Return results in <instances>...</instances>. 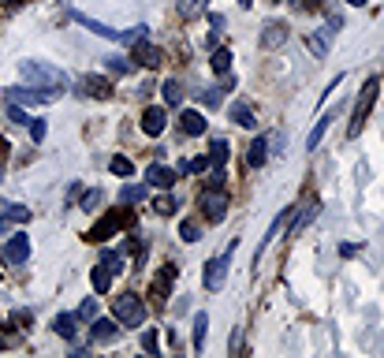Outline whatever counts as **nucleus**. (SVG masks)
Masks as SVG:
<instances>
[{
    "label": "nucleus",
    "instance_id": "obj_26",
    "mask_svg": "<svg viewBox=\"0 0 384 358\" xmlns=\"http://www.w3.org/2000/svg\"><path fill=\"white\" fill-rule=\"evenodd\" d=\"M206 329H209V314L198 310V317H194V351L206 347Z\"/></svg>",
    "mask_w": 384,
    "mask_h": 358
},
{
    "label": "nucleus",
    "instance_id": "obj_22",
    "mask_svg": "<svg viewBox=\"0 0 384 358\" xmlns=\"http://www.w3.org/2000/svg\"><path fill=\"white\" fill-rule=\"evenodd\" d=\"M228 116L236 120L239 127H246V131H254V127H258V120H254V112H250V105H246V101L231 105V112H228Z\"/></svg>",
    "mask_w": 384,
    "mask_h": 358
},
{
    "label": "nucleus",
    "instance_id": "obj_35",
    "mask_svg": "<svg viewBox=\"0 0 384 358\" xmlns=\"http://www.w3.org/2000/svg\"><path fill=\"white\" fill-rule=\"evenodd\" d=\"M105 68H108V71H116V75H131V63H127L123 56H108V60H105Z\"/></svg>",
    "mask_w": 384,
    "mask_h": 358
},
{
    "label": "nucleus",
    "instance_id": "obj_39",
    "mask_svg": "<svg viewBox=\"0 0 384 358\" xmlns=\"http://www.w3.org/2000/svg\"><path fill=\"white\" fill-rule=\"evenodd\" d=\"M97 202H101V190H86V198H82V209H86V213H94Z\"/></svg>",
    "mask_w": 384,
    "mask_h": 358
},
{
    "label": "nucleus",
    "instance_id": "obj_24",
    "mask_svg": "<svg viewBox=\"0 0 384 358\" xmlns=\"http://www.w3.org/2000/svg\"><path fill=\"white\" fill-rule=\"evenodd\" d=\"M146 194H149V187H142V183H127V187L120 190V202H123V205H135V202H146Z\"/></svg>",
    "mask_w": 384,
    "mask_h": 358
},
{
    "label": "nucleus",
    "instance_id": "obj_9",
    "mask_svg": "<svg viewBox=\"0 0 384 358\" xmlns=\"http://www.w3.org/2000/svg\"><path fill=\"white\" fill-rule=\"evenodd\" d=\"M336 34H340V15H332L321 34H310V53H313L317 60L328 56V45H332V38H336Z\"/></svg>",
    "mask_w": 384,
    "mask_h": 358
},
{
    "label": "nucleus",
    "instance_id": "obj_28",
    "mask_svg": "<svg viewBox=\"0 0 384 358\" xmlns=\"http://www.w3.org/2000/svg\"><path fill=\"white\" fill-rule=\"evenodd\" d=\"M176 8H179L183 19H194V15L206 11V0H176Z\"/></svg>",
    "mask_w": 384,
    "mask_h": 358
},
{
    "label": "nucleus",
    "instance_id": "obj_7",
    "mask_svg": "<svg viewBox=\"0 0 384 358\" xmlns=\"http://www.w3.org/2000/svg\"><path fill=\"white\" fill-rule=\"evenodd\" d=\"M198 202H202V209H206L209 220H224V213H228V190L224 187H206Z\"/></svg>",
    "mask_w": 384,
    "mask_h": 358
},
{
    "label": "nucleus",
    "instance_id": "obj_29",
    "mask_svg": "<svg viewBox=\"0 0 384 358\" xmlns=\"http://www.w3.org/2000/svg\"><path fill=\"white\" fill-rule=\"evenodd\" d=\"M213 71L216 75H228L231 71V48H216V53H213Z\"/></svg>",
    "mask_w": 384,
    "mask_h": 358
},
{
    "label": "nucleus",
    "instance_id": "obj_10",
    "mask_svg": "<svg viewBox=\"0 0 384 358\" xmlns=\"http://www.w3.org/2000/svg\"><path fill=\"white\" fill-rule=\"evenodd\" d=\"M79 90L86 97H97V101H108L112 97V83L105 75H79Z\"/></svg>",
    "mask_w": 384,
    "mask_h": 358
},
{
    "label": "nucleus",
    "instance_id": "obj_13",
    "mask_svg": "<svg viewBox=\"0 0 384 358\" xmlns=\"http://www.w3.org/2000/svg\"><path fill=\"white\" fill-rule=\"evenodd\" d=\"M280 45H288V23L269 19L261 30V48H280Z\"/></svg>",
    "mask_w": 384,
    "mask_h": 358
},
{
    "label": "nucleus",
    "instance_id": "obj_19",
    "mask_svg": "<svg viewBox=\"0 0 384 358\" xmlns=\"http://www.w3.org/2000/svg\"><path fill=\"white\" fill-rule=\"evenodd\" d=\"M228 138H213V145H209V165H213V172H224V165H228Z\"/></svg>",
    "mask_w": 384,
    "mask_h": 358
},
{
    "label": "nucleus",
    "instance_id": "obj_46",
    "mask_svg": "<svg viewBox=\"0 0 384 358\" xmlns=\"http://www.w3.org/2000/svg\"><path fill=\"white\" fill-rule=\"evenodd\" d=\"M347 4H350V8H365V0H347Z\"/></svg>",
    "mask_w": 384,
    "mask_h": 358
},
{
    "label": "nucleus",
    "instance_id": "obj_42",
    "mask_svg": "<svg viewBox=\"0 0 384 358\" xmlns=\"http://www.w3.org/2000/svg\"><path fill=\"white\" fill-rule=\"evenodd\" d=\"M142 347H146L149 354H157V332H146V336H142Z\"/></svg>",
    "mask_w": 384,
    "mask_h": 358
},
{
    "label": "nucleus",
    "instance_id": "obj_11",
    "mask_svg": "<svg viewBox=\"0 0 384 358\" xmlns=\"http://www.w3.org/2000/svg\"><path fill=\"white\" fill-rule=\"evenodd\" d=\"M90 339L94 344H116V339H120V321L116 317H94Z\"/></svg>",
    "mask_w": 384,
    "mask_h": 358
},
{
    "label": "nucleus",
    "instance_id": "obj_8",
    "mask_svg": "<svg viewBox=\"0 0 384 358\" xmlns=\"http://www.w3.org/2000/svg\"><path fill=\"white\" fill-rule=\"evenodd\" d=\"M4 254H8L11 265H26V262H30V235H26V232H11Z\"/></svg>",
    "mask_w": 384,
    "mask_h": 358
},
{
    "label": "nucleus",
    "instance_id": "obj_23",
    "mask_svg": "<svg viewBox=\"0 0 384 358\" xmlns=\"http://www.w3.org/2000/svg\"><path fill=\"white\" fill-rule=\"evenodd\" d=\"M161 97H164V108H179L183 105V86L176 83V78H168V83L161 86Z\"/></svg>",
    "mask_w": 384,
    "mask_h": 358
},
{
    "label": "nucleus",
    "instance_id": "obj_37",
    "mask_svg": "<svg viewBox=\"0 0 384 358\" xmlns=\"http://www.w3.org/2000/svg\"><path fill=\"white\" fill-rule=\"evenodd\" d=\"M221 90H224V86H206V90H202V101H206L209 108L221 105Z\"/></svg>",
    "mask_w": 384,
    "mask_h": 358
},
{
    "label": "nucleus",
    "instance_id": "obj_12",
    "mask_svg": "<svg viewBox=\"0 0 384 358\" xmlns=\"http://www.w3.org/2000/svg\"><path fill=\"white\" fill-rule=\"evenodd\" d=\"M164 127H168V108H161V105H149L146 112H142V131L149 135V138H157Z\"/></svg>",
    "mask_w": 384,
    "mask_h": 358
},
{
    "label": "nucleus",
    "instance_id": "obj_14",
    "mask_svg": "<svg viewBox=\"0 0 384 358\" xmlns=\"http://www.w3.org/2000/svg\"><path fill=\"white\" fill-rule=\"evenodd\" d=\"M146 179H149V187L172 190V183H176V168H168V165H161V160H153V165L146 168Z\"/></svg>",
    "mask_w": 384,
    "mask_h": 358
},
{
    "label": "nucleus",
    "instance_id": "obj_2",
    "mask_svg": "<svg viewBox=\"0 0 384 358\" xmlns=\"http://www.w3.org/2000/svg\"><path fill=\"white\" fill-rule=\"evenodd\" d=\"M19 78H26V83H34V86H60V90L68 86V75L60 68H53V63H45V60H23Z\"/></svg>",
    "mask_w": 384,
    "mask_h": 358
},
{
    "label": "nucleus",
    "instance_id": "obj_41",
    "mask_svg": "<svg viewBox=\"0 0 384 358\" xmlns=\"http://www.w3.org/2000/svg\"><path fill=\"white\" fill-rule=\"evenodd\" d=\"M30 138H34V142L45 138V123H41V120H30Z\"/></svg>",
    "mask_w": 384,
    "mask_h": 358
},
{
    "label": "nucleus",
    "instance_id": "obj_4",
    "mask_svg": "<svg viewBox=\"0 0 384 358\" xmlns=\"http://www.w3.org/2000/svg\"><path fill=\"white\" fill-rule=\"evenodd\" d=\"M112 317L123 324V329H138V324L146 321V306H142V299L138 295H116L112 299Z\"/></svg>",
    "mask_w": 384,
    "mask_h": 358
},
{
    "label": "nucleus",
    "instance_id": "obj_38",
    "mask_svg": "<svg viewBox=\"0 0 384 358\" xmlns=\"http://www.w3.org/2000/svg\"><path fill=\"white\" fill-rule=\"evenodd\" d=\"M157 213L161 217H172L176 213V198H172V194H168V198H157Z\"/></svg>",
    "mask_w": 384,
    "mask_h": 358
},
{
    "label": "nucleus",
    "instance_id": "obj_15",
    "mask_svg": "<svg viewBox=\"0 0 384 358\" xmlns=\"http://www.w3.org/2000/svg\"><path fill=\"white\" fill-rule=\"evenodd\" d=\"M179 131L191 135V138H194V135H206V131H209V120H206L198 108H187V112L179 116Z\"/></svg>",
    "mask_w": 384,
    "mask_h": 358
},
{
    "label": "nucleus",
    "instance_id": "obj_31",
    "mask_svg": "<svg viewBox=\"0 0 384 358\" xmlns=\"http://www.w3.org/2000/svg\"><path fill=\"white\" fill-rule=\"evenodd\" d=\"M4 217H8L11 224H26V220H30V209H26V205H4Z\"/></svg>",
    "mask_w": 384,
    "mask_h": 358
},
{
    "label": "nucleus",
    "instance_id": "obj_5",
    "mask_svg": "<svg viewBox=\"0 0 384 358\" xmlns=\"http://www.w3.org/2000/svg\"><path fill=\"white\" fill-rule=\"evenodd\" d=\"M231 250H236V242L228 247V254H221V257H213V262H206V272H202L206 291H221V287H224L228 269H231Z\"/></svg>",
    "mask_w": 384,
    "mask_h": 358
},
{
    "label": "nucleus",
    "instance_id": "obj_6",
    "mask_svg": "<svg viewBox=\"0 0 384 358\" xmlns=\"http://www.w3.org/2000/svg\"><path fill=\"white\" fill-rule=\"evenodd\" d=\"M373 97H377V78H370V83L362 86V97H358V105H355V120H350V127H347V138H355V135L362 131L365 116H370V105H373Z\"/></svg>",
    "mask_w": 384,
    "mask_h": 358
},
{
    "label": "nucleus",
    "instance_id": "obj_43",
    "mask_svg": "<svg viewBox=\"0 0 384 358\" xmlns=\"http://www.w3.org/2000/svg\"><path fill=\"white\" fill-rule=\"evenodd\" d=\"M209 23H213V38H216V34L224 30V15H216V11H213V15H209Z\"/></svg>",
    "mask_w": 384,
    "mask_h": 358
},
{
    "label": "nucleus",
    "instance_id": "obj_1",
    "mask_svg": "<svg viewBox=\"0 0 384 358\" xmlns=\"http://www.w3.org/2000/svg\"><path fill=\"white\" fill-rule=\"evenodd\" d=\"M71 19L79 23V26H86L90 34H97V38H108V41H116V45H135V41H142L146 38V26L138 23V26H131V30H116V26H108V23H101V19H90L86 11H71Z\"/></svg>",
    "mask_w": 384,
    "mask_h": 358
},
{
    "label": "nucleus",
    "instance_id": "obj_3",
    "mask_svg": "<svg viewBox=\"0 0 384 358\" xmlns=\"http://www.w3.org/2000/svg\"><path fill=\"white\" fill-rule=\"evenodd\" d=\"M60 86H34V83H26V86H11L8 90V101L15 105H53L60 101Z\"/></svg>",
    "mask_w": 384,
    "mask_h": 358
},
{
    "label": "nucleus",
    "instance_id": "obj_33",
    "mask_svg": "<svg viewBox=\"0 0 384 358\" xmlns=\"http://www.w3.org/2000/svg\"><path fill=\"white\" fill-rule=\"evenodd\" d=\"M108 168H112V175H135V165H131L127 157H112Z\"/></svg>",
    "mask_w": 384,
    "mask_h": 358
},
{
    "label": "nucleus",
    "instance_id": "obj_40",
    "mask_svg": "<svg viewBox=\"0 0 384 358\" xmlns=\"http://www.w3.org/2000/svg\"><path fill=\"white\" fill-rule=\"evenodd\" d=\"M206 168H209V157H194L183 172H194V175H198V172H206Z\"/></svg>",
    "mask_w": 384,
    "mask_h": 358
},
{
    "label": "nucleus",
    "instance_id": "obj_44",
    "mask_svg": "<svg viewBox=\"0 0 384 358\" xmlns=\"http://www.w3.org/2000/svg\"><path fill=\"white\" fill-rule=\"evenodd\" d=\"M8 224H11V220H8L4 213H0V235H4V232H8Z\"/></svg>",
    "mask_w": 384,
    "mask_h": 358
},
{
    "label": "nucleus",
    "instance_id": "obj_32",
    "mask_svg": "<svg viewBox=\"0 0 384 358\" xmlns=\"http://www.w3.org/2000/svg\"><path fill=\"white\" fill-rule=\"evenodd\" d=\"M8 120H11V123H19V127H30V120H34V116H26V112H23V105L8 101Z\"/></svg>",
    "mask_w": 384,
    "mask_h": 358
},
{
    "label": "nucleus",
    "instance_id": "obj_25",
    "mask_svg": "<svg viewBox=\"0 0 384 358\" xmlns=\"http://www.w3.org/2000/svg\"><path fill=\"white\" fill-rule=\"evenodd\" d=\"M90 284H94V291H97V295H105V291L112 287V272H108L105 265H97V269L90 272Z\"/></svg>",
    "mask_w": 384,
    "mask_h": 358
},
{
    "label": "nucleus",
    "instance_id": "obj_30",
    "mask_svg": "<svg viewBox=\"0 0 384 358\" xmlns=\"http://www.w3.org/2000/svg\"><path fill=\"white\" fill-rule=\"evenodd\" d=\"M179 239L183 242H198V239H202V227H198V220H191V217L183 220L179 224Z\"/></svg>",
    "mask_w": 384,
    "mask_h": 358
},
{
    "label": "nucleus",
    "instance_id": "obj_45",
    "mask_svg": "<svg viewBox=\"0 0 384 358\" xmlns=\"http://www.w3.org/2000/svg\"><path fill=\"white\" fill-rule=\"evenodd\" d=\"M313 4H317V8H321V0H303V8H313Z\"/></svg>",
    "mask_w": 384,
    "mask_h": 358
},
{
    "label": "nucleus",
    "instance_id": "obj_36",
    "mask_svg": "<svg viewBox=\"0 0 384 358\" xmlns=\"http://www.w3.org/2000/svg\"><path fill=\"white\" fill-rule=\"evenodd\" d=\"M75 317H79V321H94V317H97V302H94V299H86V302L79 306V314H75Z\"/></svg>",
    "mask_w": 384,
    "mask_h": 358
},
{
    "label": "nucleus",
    "instance_id": "obj_20",
    "mask_svg": "<svg viewBox=\"0 0 384 358\" xmlns=\"http://www.w3.org/2000/svg\"><path fill=\"white\" fill-rule=\"evenodd\" d=\"M332 120H336V112H325V116L313 123V131H310V138H306V150H317V145H321V138H325V131L332 127Z\"/></svg>",
    "mask_w": 384,
    "mask_h": 358
},
{
    "label": "nucleus",
    "instance_id": "obj_27",
    "mask_svg": "<svg viewBox=\"0 0 384 358\" xmlns=\"http://www.w3.org/2000/svg\"><path fill=\"white\" fill-rule=\"evenodd\" d=\"M75 314H60L56 321H53V329H56V336H64V339H75Z\"/></svg>",
    "mask_w": 384,
    "mask_h": 358
},
{
    "label": "nucleus",
    "instance_id": "obj_47",
    "mask_svg": "<svg viewBox=\"0 0 384 358\" xmlns=\"http://www.w3.org/2000/svg\"><path fill=\"white\" fill-rule=\"evenodd\" d=\"M239 4H243V8H250V4H254V0H239Z\"/></svg>",
    "mask_w": 384,
    "mask_h": 358
},
{
    "label": "nucleus",
    "instance_id": "obj_16",
    "mask_svg": "<svg viewBox=\"0 0 384 358\" xmlns=\"http://www.w3.org/2000/svg\"><path fill=\"white\" fill-rule=\"evenodd\" d=\"M265 160H269V135H258L250 142V153H246V165L250 168H261Z\"/></svg>",
    "mask_w": 384,
    "mask_h": 358
},
{
    "label": "nucleus",
    "instance_id": "obj_21",
    "mask_svg": "<svg viewBox=\"0 0 384 358\" xmlns=\"http://www.w3.org/2000/svg\"><path fill=\"white\" fill-rule=\"evenodd\" d=\"M123 224H127V217H105V220H97V224H94L90 239H105V235H112V232H120Z\"/></svg>",
    "mask_w": 384,
    "mask_h": 358
},
{
    "label": "nucleus",
    "instance_id": "obj_18",
    "mask_svg": "<svg viewBox=\"0 0 384 358\" xmlns=\"http://www.w3.org/2000/svg\"><path fill=\"white\" fill-rule=\"evenodd\" d=\"M291 213H295V209H283V213H280V217H276V220H273V227H269V232H265V239H261V242H258V250H254V265H258V262H261V254H265V250H269V242H273V239H276V232H280V227H283V220H288V217H291Z\"/></svg>",
    "mask_w": 384,
    "mask_h": 358
},
{
    "label": "nucleus",
    "instance_id": "obj_17",
    "mask_svg": "<svg viewBox=\"0 0 384 358\" xmlns=\"http://www.w3.org/2000/svg\"><path fill=\"white\" fill-rule=\"evenodd\" d=\"M135 60L142 63V68H157V63H161V48L142 38V41H135Z\"/></svg>",
    "mask_w": 384,
    "mask_h": 358
},
{
    "label": "nucleus",
    "instance_id": "obj_34",
    "mask_svg": "<svg viewBox=\"0 0 384 358\" xmlns=\"http://www.w3.org/2000/svg\"><path fill=\"white\" fill-rule=\"evenodd\" d=\"M101 265L116 276V272H120L123 269V257H120V250H105V257H101Z\"/></svg>",
    "mask_w": 384,
    "mask_h": 358
}]
</instances>
